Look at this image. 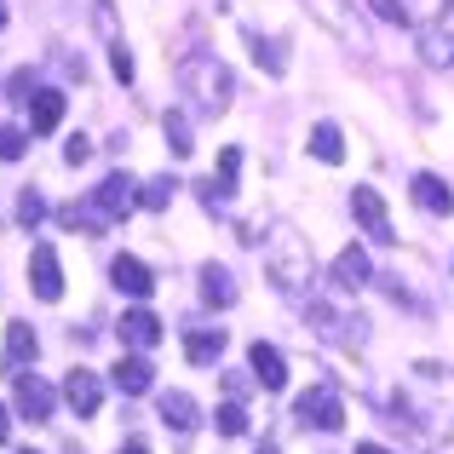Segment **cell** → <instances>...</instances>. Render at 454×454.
I'll use <instances>...</instances> for the list:
<instances>
[{
	"instance_id": "obj_1",
	"label": "cell",
	"mask_w": 454,
	"mask_h": 454,
	"mask_svg": "<svg viewBox=\"0 0 454 454\" xmlns=\"http://www.w3.org/2000/svg\"><path fill=\"white\" fill-rule=\"evenodd\" d=\"M178 92L190 98L196 115H224L236 98V75L219 52H190V58H178Z\"/></svg>"
},
{
	"instance_id": "obj_2",
	"label": "cell",
	"mask_w": 454,
	"mask_h": 454,
	"mask_svg": "<svg viewBox=\"0 0 454 454\" xmlns=\"http://www.w3.org/2000/svg\"><path fill=\"white\" fill-rule=\"evenodd\" d=\"M259 242H265V277L277 282L282 294H294V300H300V294L310 288V277H317V259H310V242H305L300 231H294L288 219H277L265 236H259Z\"/></svg>"
},
{
	"instance_id": "obj_3",
	"label": "cell",
	"mask_w": 454,
	"mask_h": 454,
	"mask_svg": "<svg viewBox=\"0 0 454 454\" xmlns=\"http://www.w3.org/2000/svg\"><path fill=\"white\" fill-rule=\"evenodd\" d=\"M294 414H300V426H317V432H340L345 426V403L333 386H310L300 403H294Z\"/></svg>"
},
{
	"instance_id": "obj_4",
	"label": "cell",
	"mask_w": 454,
	"mask_h": 454,
	"mask_svg": "<svg viewBox=\"0 0 454 454\" xmlns=\"http://www.w3.org/2000/svg\"><path fill=\"white\" fill-rule=\"evenodd\" d=\"M29 288H35V300H64V265H58V247L52 242H35V254H29Z\"/></svg>"
},
{
	"instance_id": "obj_5",
	"label": "cell",
	"mask_w": 454,
	"mask_h": 454,
	"mask_svg": "<svg viewBox=\"0 0 454 454\" xmlns=\"http://www.w3.org/2000/svg\"><path fill=\"white\" fill-rule=\"evenodd\" d=\"M310 12H317L351 52H368V29H363V18H356V6H345V0H310Z\"/></svg>"
},
{
	"instance_id": "obj_6",
	"label": "cell",
	"mask_w": 454,
	"mask_h": 454,
	"mask_svg": "<svg viewBox=\"0 0 454 454\" xmlns=\"http://www.w3.org/2000/svg\"><path fill=\"white\" fill-rule=\"evenodd\" d=\"M351 213H356V224H363L374 242H397L391 236V213H386V196H380L374 184H356L351 190Z\"/></svg>"
},
{
	"instance_id": "obj_7",
	"label": "cell",
	"mask_w": 454,
	"mask_h": 454,
	"mask_svg": "<svg viewBox=\"0 0 454 454\" xmlns=\"http://www.w3.org/2000/svg\"><path fill=\"white\" fill-rule=\"evenodd\" d=\"M305 317L317 322V333H322V340H340V345H363V328H368L363 317H340V310H333V305H322V300H310V305H305Z\"/></svg>"
},
{
	"instance_id": "obj_8",
	"label": "cell",
	"mask_w": 454,
	"mask_h": 454,
	"mask_svg": "<svg viewBox=\"0 0 454 454\" xmlns=\"http://www.w3.org/2000/svg\"><path fill=\"white\" fill-rule=\"evenodd\" d=\"M64 397H69V409H75L81 420H92V414L104 409V380L92 374V368H69V380H64Z\"/></svg>"
},
{
	"instance_id": "obj_9",
	"label": "cell",
	"mask_w": 454,
	"mask_h": 454,
	"mask_svg": "<svg viewBox=\"0 0 454 454\" xmlns=\"http://www.w3.org/2000/svg\"><path fill=\"white\" fill-rule=\"evenodd\" d=\"M12 380H18V414L23 420H52L58 391L46 386V380H35V374H12Z\"/></svg>"
},
{
	"instance_id": "obj_10",
	"label": "cell",
	"mask_w": 454,
	"mask_h": 454,
	"mask_svg": "<svg viewBox=\"0 0 454 454\" xmlns=\"http://www.w3.org/2000/svg\"><path fill=\"white\" fill-rule=\"evenodd\" d=\"M247 374H254L265 391H282V386H288V356H282L277 345H265V340H259L254 351H247Z\"/></svg>"
},
{
	"instance_id": "obj_11",
	"label": "cell",
	"mask_w": 454,
	"mask_h": 454,
	"mask_svg": "<svg viewBox=\"0 0 454 454\" xmlns=\"http://www.w3.org/2000/svg\"><path fill=\"white\" fill-rule=\"evenodd\" d=\"M92 201H98V207L110 213V219H127V213L138 207V184H133L127 173H110L98 190H92Z\"/></svg>"
},
{
	"instance_id": "obj_12",
	"label": "cell",
	"mask_w": 454,
	"mask_h": 454,
	"mask_svg": "<svg viewBox=\"0 0 454 454\" xmlns=\"http://www.w3.org/2000/svg\"><path fill=\"white\" fill-rule=\"evenodd\" d=\"M115 333H121L127 351H150V345H161V322H155V310H127L121 322H115Z\"/></svg>"
},
{
	"instance_id": "obj_13",
	"label": "cell",
	"mask_w": 454,
	"mask_h": 454,
	"mask_svg": "<svg viewBox=\"0 0 454 454\" xmlns=\"http://www.w3.org/2000/svg\"><path fill=\"white\" fill-rule=\"evenodd\" d=\"M110 282L127 294V300H150V294H155V277H150V265H145V259H133V254H121V259L110 265Z\"/></svg>"
},
{
	"instance_id": "obj_14",
	"label": "cell",
	"mask_w": 454,
	"mask_h": 454,
	"mask_svg": "<svg viewBox=\"0 0 454 454\" xmlns=\"http://www.w3.org/2000/svg\"><path fill=\"white\" fill-rule=\"evenodd\" d=\"M409 196H414V207H426L432 219H449V213H454V190H449L437 173H414Z\"/></svg>"
},
{
	"instance_id": "obj_15",
	"label": "cell",
	"mask_w": 454,
	"mask_h": 454,
	"mask_svg": "<svg viewBox=\"0 0 454 454\" xmlns=\"http://www.w3.org/2000/svg\"><path fill=\"white\" fill-rule=\"evenodd\" d=\"M368 282H374V265H368L363 247H345L340 259H333V288L340 294H363Z\"/></svg>"
},
{
	"instance_id": "obj_16",
	"label": "cell",
	"mask_w": 454,
	"mask_h": 454,
	"mask_svg": "<svg viewBox=\"0 0 454 454\" xmlns=\"http://www.w3.org/2000/svg\"><path fill=\"white\" fill-rule=\"evenodd\" d=\"M110 380L127 391V397H145V391H155V368L145 363V356H121V363L110 368Z\"/></svg>"
},
{
	"instance_id": "obj_17",
	"label": "cell",
	"mask_w": 454,
	"mask_h": 454,
	"mask_svg": "<svg viewBox=\"0 0 454 454\" xmlns=\"http://www.w3.org/2000/svg\"><path fill=\"white\" fill-rule=\"evenodd\" d=\"M58 121H64V92H58V87H35V98H29V127H35V133H52Z\"/></svg>"
},
{
	"instance_id": "obj_18",
	"label": "cell",
	"mask_w": 454,
	"mask_h": 454,
	"mask_svg": "<svg viewBox=\"0 0 454 454\" xmlns=\"http://www.w3.org/2000/svg\"><path fill=\"white\" fill-rule=\"evenodd\" d=\"M161 420L173 426V432H196L201 426V409L190 391H161Z\"/></svg>"
},
{
	"instance_id": "obj_19",
	"label": "cell",
	"mask_w": 454,
	"mask_h": 454,
	"mask_svg": "<svg viewBox=\"0 0 454 454\" xmlns=\"http://www.w3.org/2000/svg\"><path fill=\"white\" fill-rule=\"evenodd\" d=\"M184 356H190L196 368L219 363V356H224V328H190V333H184Z\"/></svg>"
},
{
	"instance_id": "obj_20",
	"label": "cell",
	"mask_w": 454,
	"mask_h": 454,
	"mask_svg": "<svg viewBox=\"0 0 454 454\" xmlns=\"http://www.w3.org/2000/svg\"><path fill=\"white\" fill-rule=\"evenodd\" d=\"M420 58H426L432 69H449V64H454V29H449V23L420 29Z\"/></svg>"
},
{
	"instance_id": "obj_21",
	"label": "cell",
	"mask_w": 454,
	"mask_h": 454,
	"mask_svg": "<svg viewBox=\"0 0 454 454\" xmlns=\"http://www.w3.org/2000/svg\"><path fill=\"white\" fill-rule=\"evenodd\" d=\"M201 300L207 305H236V277L224 265H201Z\"/></svg>"
},
{
	"instance_id": "obj_22",
	"label": "cell",
	"mask_w": 454,
	"mask_h": 454,
	"mask_svg": "<svg viewBox=\"0 0 454 454\" xmlns=\"http://www.w3.org/2000/svg\"><path fill=\"white\" fill-rule=\"evenodd\" d=\"M310 155H317V161H328V167L345 161V138H340V127H333V121H317V127H310Z\"/></svg>"
},
{
	"instance_id": "obj_23",
	"label": "cell",
	"mask_w": 454,
	"mask_h": 454,
	"mask_svg": "<svg viewBox=\"0 0 454 454\" xmlns=\"http://www.w3.org/2000/svg\"><path fill=\"white\" fill-rule=\"evenodd\" d=\"M58 224H64V231H104V224H110V213H104L98 201H87V207H81V201H69V207H58Z\"/></svg>"
},
{
	"instance_id": "obj_24",
	"label": "cell",
	"mask_w": 454,
	"mask_h": 454,
	"mask_svg": "<svg viewBox=\"0 0 454 454\" xmlns=\"http://www.w3.org/2000/svg\"><path fill=\"white\" fill-rule=\"evenodd\" d=\"M35 351H41L35 328H29V322H12V333H6V368H23V363H35Z\"/></svg>"
},
{
	"instance_id": "obj_25",
	"label": "cell",
	"mask_w": 454,
	"mask_h": 454,
	"mask_svg": "<svg viewBox=\"0 0 454 454\" xmlns=\"http://www.w3.org/2000/svg\"><path fill=\"white\" fill-rule=\"evenodd\" d=\"M247 46H254V58H259V69H265V75H288V46H282V41L247 35Z\"/></svg>"
},
{
	"instance_id": "obj_26",
	"label": "cell",
	"mask_w": 454,
	"mask_h": 454,
	"mask_svg": "<svg viewBox=\"0 0 454 454\" xmlns=\"http://www.w3.org/2000/svg\"><path fill=\"white\" fill-rule=\"evenodd\" d=\"M161 133H167V150H173V155H178V161H184V155H190V150H196V145H190V115H178V110H167V121H161Z\"/></svg>"
},
{
	"instance_id": "obj_27",
	"label": "cell",
	"mask_w": 454,
	"mask_h": 454,
	"mask_svg": "<svg viewBox=\"0 0 454 454\" xmlns=\"http://www.w3.org/2000/svg\"><path fill=\"white\" fill-rule=\"evenodd\" d=\"M173 190H178V184H173V178H150V184H145V190H138V207H150V213H161V207H167V201H173Z\"/></svg>"
},
{
	"instance_id": "obj_28",
	"label": "cell",
	"mask_w": 454,
	"mask_h": 454,
	"mask_svg": "<svg viewBox=\"0 0 454 454\" xmlns=\"http://www.w3.org/2000/svg\"><path fill=\"white\" fill-rule=\"evenodd\" d=\"M23 150H29V133L23 127H0V161H23Z\"/></svg>"
},
{
	"instance_id": "obj_29",
	"label": "cell",
	"mask_w": 454,
	"mask_h": 454,
	"mask_svg": "<svg viewBox=\"0 0 454 454\" xmlns=\"http://www.w3.org/2000/svg\"><path fill=\"white\" fill-rule=\"evenodd\" d=\"M219 432L224 437H247V409H242V403H224V409H219Z\"/></svg>"
},
{
	"instance_id": "obj_30",
	"label": "cell",
	"mask_w": 454,
	"mask_h": 454,
	"mask_svg": "<svg viewBox=\"0 0 454 454\" xmlns=\"http://www.w3.org/2000/svg\"><path fill=\"white\" fill-rule=\"evenodd\" d=\"M18 219L29 224V231L46 219V201H41V190H23V201H18Z\"/></svg>"
},
{
	"instance_id": "obj_31",
	"label": "cell",
	"mask_w": 454,
	"mask_h": 454,
	"mask_svg": "<svg viewBox=\"0 0 454 454\" xmlns=\"http://www.w3.org/2000/svg\"><path fill=\"white\" fill-rule=\"evenodd\" d=\"M374 6V18H386V23H409V6L403 0H368Z\"/></svg>"
},
{
	"instance_id": "obj_32",
	"label": "cell",
	"mask_w": 454,
	"mask_h": 454,
	"mask_svg": "<svg viewBox=\"0 0 454 454\" xmlns=\"http://www.w3.org/2000/svg\"><path fill=\"white\" fill-rule=\"evenodd\" d=\"M87 155H92V138H81V133H75V138L64 145V161H69V167H81Z\"/></svg>"
},
{
	"instance_id": "obj_33",
	"label": "cell",
	"mask_w": 454,
	"mask_h": 454,
	"mask_svg": "<svg viewBox=\"0 0 454 454\" xmlns=\"http://www.w3.org/2000/svg\"><path fill=\"white\" fill-rule=\"evenodd\" d=\"M110 64H115V81H133V52H127L121 41H115V58H110Z\"/></svg>"
},
{
	"instance_id": "obj_34",
	"label": "cell",
	"mask_w": 454,
	"mask_h": 454,
	"mask_svg": "<svg viewBox=\"0 0 454 454\" xmlns=\"http://www.w3.org/2000/svg\"><path fill=\"white\" fill-rule=\"evenodd\" d=\"M29 87H35V75H29V69H18V75L6 81V92H12V98H23V104H29Z\"/></svg>"
},
{
	"instance_id": "obj_35",
	"label": "cell",
	"mask_w": 454,
	"mask_h": 454,
	"mask_svg": "<svg viewBox=\"0 0 454 454\" xmlns=\"http://www.w3.org/2000/svg\"><path fill=\"white\" fill-rule=\"evenodd\" d=\"M92 6H98V29L115 41V6H110V0H92Z\"/></svg>"
},
{
	"instance_id": "obj_36",
	"label": "cell",
	"mask_w": 454,
	"mask_h": 454,
	"mask_svg": "<svg viewBox=\"0 0 454 454\" xmlns=\"http://www.w3.org/2000/svg\"><path fill=\"white\" fill-rule=\"evenodd\" d=\"M6 437H12V409L0 403V443H6Z\"/></svg>"
},
{
	"instance_id": "obj_37",
	"label": "cell",
	"mask_w": 454,
	"mask_h": 454,
	"mask_svg": "<svg viewBox=\"0 0 454 454\" xmlns=\"http://www.w3.org/2000/svg\"><path fill=\"white\" fill-rule=\"evenodd\" d=\"M121 454H150V449L138 443V437H127V443H121Z\"/></svg>"
},
{
	"instance_id": "obj_38",
	"label": "cell",
	"mask_w": 454,
	"mask_h": 454,
	"mask_svg": "<svg viewBox=\"0 0 454 454\" xmlns=\"http://www.w3.org/2000/svg\"><path fill=\"white\" fill-rule=\"evenodd\" d=\"M356 454H391V449H380V443H356Z\"/></svg>"
},
{
	"instance_id": "obj_39",
	"label": "cell",
	"mask_w": 454,
	"mask_h": 454,
	"mask_svg": "<svg viewBox=\"0 0 454 454\" xmlns=\"http://www.w3.org/2000/svg\"><path fill=\"white\" fill-rule=\"evenodd\" d=\"M0 29H6V0H0Z\"/></svg>"
},
{
	"instance_id": "obj_40",
	"label": "cell",
	"mask_w": 454,
	"mask_h": 454,
	"mask_svg": "<svg viewBox=\"0 0 454 454\" xmlns=\"http://www.w3.org/2000/svg\"><path fill=\"white\" fill-rule=\"evenodd\" d=\"M259 454H277V449H259Z\"/></svg>"
},
{
	"instance_id": "obj_41",
	"label": "cell",
	"mask_w": 454,
	"mask_h": 454,
	"mask_svg": "<svg viewBox=\"0 0 454 454\" xmlns=\"http://www.w3.org/2000/svg\"><path fill=\"white\" fill-rule=\"evenodd\" d=\"M23 454H35V449H23Z\"/></svg>"
}]
</instances>
